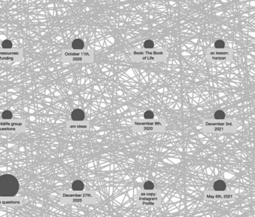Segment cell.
I'll return each mask as SVG.
<instances>
[{
  "label": "cell",
  "instance_id": "15",
  "mask_svg": "<svg viewBox=\"0 0 255 217\" xmlns=\"http://www.w3.org/2000/svg\"><path fill=\"white\" fill-rule=\"evenodd\" d=\"M1 204H20L19 202H2Z\"/></svg>",
  "mask_w": 255,
  "mask_h": 217
},
{
  "label": "cell",
  "instance_id": "11",
  "mask_svg": "<svg viewBox=\"0 0 255 217\" xmlns=\"http://www.w3.org/2000/svg\"><path fill=\"white\" fill-rule=\"evenodd\" d=\"M215 47L216 49H223L225 47V43L222 40H217L216 42L215 43Z\"/></svg>",
  "mask_w": 255,
  "mask_h": 217
},
{
  "label": "cell",
  "instance_id": "17",
  "mask_svg": "<svg viewBox=\"0 0 255 217\" xmlns=\"http://www.w3.org/2000/svg\"><path fill=\"white\" fill-rule=\"evenodd\" d=\"M144 204H153V203H152V202H148V203L144 202Z\"/></svg>",
  "mask_w": 255,
  "mask_h": 217
},
{
  "label": "cell",
  "instance_id": "9",
  "mask_svg": "<svg viewBox=\"0 0 255 217\" xmlns=\"http://www.w3.org/2000/svg\"><path fill=\"white\" fill-rule=\"evenodd\" d=\"M144 189H149V190L153 189L154 188V184L151 181H147L144 184Z\"/></svg>",
  "mask_w": 255,
  "mask_h": 217
},
{
  "label": "cell",
  "instance_id": "16",
  "mask_svg": "<svg viewBox=\"0 0 255 217\" xmlns=\"http://www.w3.org/2000/svg\"><path fill=\"white\" fill-rule=\"evenodd\" d=\"M74 202H82V199H73Z\"/></svg>",
  "mask_w": 255,
  "mask_h": 217
},
{
  "label": "cell",
  "instance_id": "5",
  "mask_svg": "<svg viewBox=\"0 0 255 217\" xmlns=\"http://www.w3.org/2000/svg\"><path fill=\"white\" fill-rule=\"evenodd\" d=\"M72 187H73V190L78 191V190L83 189L84 185H83V183L81 181H75L73 183V185H72Z\"/></svg>",
  "mask_w": 255,
  "mask_h": 217
},
{
  "label": "cell",
  "instance_id": "10",
  "mask_svg": "<svg viewBox=\"0 0 255 217\" xmlns=\"http://www.w3.org/2000/svg\"><path fill=\"white\" fill-rule=\"evenodd\" d=\"M2 47L4 49H11L12 47V43L10 40H6L3 41V43H2Z\"/></svg>",
  "mask_w": 255,
  "mask_h": 217
},
{
  "label": "cell",
  "instance_id": "3",
  "mask_svg": "<svg viewBox=\"0 0 255 217\" xmlns=\"http://www.w3.org/2000/svg\"><path fill=\"white\" fill-rule=\"evenodd\" d=\"M213 187L215 191H224L226 189V184L222 180H218L215 182Z\"/></svg>",
  "mask_w": 255,
  "mask_h": 217
},
{
  "label": "cell",
  "instance_id": "14",
  "mask_svg": "<svg viewBox=\"0 0 255 217\" xmlns=\"http://www.w3.org/2000/svg\"><path fill=\"white\" fill-rule=\"evenodd\" d=\"M63 196L64 197H80L81 195H66V194H64Z\"/></svg>",
  "mask_w": 255,
  "mask_h": 217
},
{
  "label": "cell",
  "instance_id": "19",
  "mask_svg": "<svg viewBox=\"0 0 255 217\" xmlns=\"http://www.w3.org/2000/svg\"><path fill=\"white\" fill-rule=\"evenodd\" d=\"M145 195H148V196H153V193H148V194H145Z\"/></svg>",
  "mask_w": 255,
  "mask_h": 217
},
{
  "label": "cell",
  "instance_id": "4",
  "mask_svg": "<svg viewBox=\"0 0 255 217\" xmlns=\"http://www.w3.org/2000/svg\"><path fill=\"white\" fill-rule=\"evenodd\" d=\"M72 47L74 49H82L84 48V43L80 39H76L72 43Z\"/></svg>",
  "mask_w": 255,
  "mask_h": 217
},
{
  "label": "cell",
  "instance_id": "6",
  "mask_svg": "<svg viewBox=\"0 0 255 217\" xmlns=\"http://www.w3.org/2000/svg\"><path fill=\"white\" fill-rule=\"evenodd\" d=\"M214 116H215V119H225V113H224V111L219 110V111H217L215 113Z\"/></svg>",
  "mask_w": 255,
  "mask_h": 217
},
{
  "label": "cell",
  "instance_id": "8",
  "mask_svg": "<svg viewBox=\"0 0 255 217\" xmlns=\"http://www.w3.org/2000/svg\"><path fill=\"white\" fill-rule=\"evenodd\" d=\"M144 46L145 49H152L153 46H154V43L152 40H146L144 43Z\"/></svg>",
  "mask_w": 255,
  "mask_h": 217
},
{
  "label": "cell",
  "instance_id": "2",
  "mask_svg": "<svg viewBox=\"0 0 255 217\" xmlns=\"http://www.w3.org/2000/svg\"><path fill=\"white\" fill-rule=\"evenodd\" d=\"M71 118L74 121H82L85 119V113L81 109H75L71 113Z\"/></svg>",
  "mask_w": 255,
  "mask_h": 217
},
{
  "label": "cell",
  "instance_id": "1",
  "mask_svg": "<svg viewBox=\"0 0 255 217\" xmlns=\"http://www.w3.org/2000/svg\"><path fill=\"white\" fill-rule=\"evenodd\" d=\"M18 189L19 183L13 175H3L0 177V196H15Z\"/></svg>",
  "mask_w": 255,
  "mask_h": 217
},
{
  "label": "cell",
  "instance_id": "12",
  "mask_svg": "<svg viewBox=\"0 0 255 217\" xmlns=\"http://www.w3.org/2000/svg\"><path fill=\"white\" fill-rule=\"evenodd\" d=\"M144 118L145 119H153V116H154V114H153V113L152 112V111H146V112L144 113Z\"/></svg>",
  "mask_w": 255,
  "mask_h": 217
},
{
  "label": "cell",
  "instance_id": "18",
  "mask_svg": "<svg viewBox=\"0 0 255 217\" xmlns=\"http://www.w3.org/2000/svg\"><path fill=\"white\" fill-rule=\"evenodd\" d=\"M83 196H84V197H91V196H90V195H87V194H85V195L84 194V195H83Z\"/></svg>",
  "mask_w": 255,
  "mask_h": 217
},
{
  "label": "cell",
  "instance_id": "13",
  "mask_svg": "<svg viewBox=\"0 0 255 217\" xmlns=\"http://www.w3.org/2000/svg\"><path fill=\"white\" fill-rule=\"evenodd\" d=\"M140 200H148V201H150V200H156L157 199L156 198H139Z\"/></svg>",
  "mask_w": 255,
  "mask_h": 217
},
{
  "label": "cell",
  "instance_id": "7",
  "mask_svg": "<svg viewBox=\"0 0 255 217\" xmlns=\"http://www.w3.org/2000/svg\"><path fill=\"white\" fill-rule=\"evenodd\" d=\"M2 118L5 119H10L12 118V113H11V111H4V112L2 113Z\"/></svg>",
  "mask_w": 255,
  "mask_h": 217
}]
</instances>
